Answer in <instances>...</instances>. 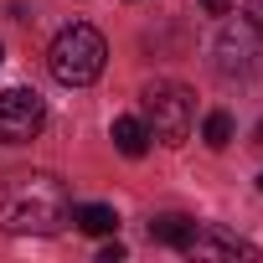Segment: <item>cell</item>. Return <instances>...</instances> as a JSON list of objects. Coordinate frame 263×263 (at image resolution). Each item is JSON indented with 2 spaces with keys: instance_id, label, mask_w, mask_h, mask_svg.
<instances>
[{
  "instance_id": "3957f363",
  "label": "cell",
  "mask_w": 263,
  "mask_h": 263,
  "mask_svg": "<svg viewBox=\"0 0 263 263\" xmlns=\"http://www.w3.org/2000/svg\"><path fill=\"white\" fill-rule=\"evenodd\" d=\"M140 108H145L150 140H160V145H186L191 124H196V98H191L186 83H176V78H155V83H145Z\"/></svg>"
},
{
  "instance_id": "7c38bea8",
  "label": "cell",
  "mask_w": 263,
  "mask_h": 263,
  "mask_svg": "<svg viewBox=\"0 0 263 263\" xmlns=\"http://www.w3.org/2000/svg\"><path fill=\"white\" fill-rule=\"evenodd\" d=\"M196 6H201L206 16H227V11H232V0H196Z\"/></svg>"
},
{
  "instance_id": "6da1fadb",
  "label": "cell",
  "mask_w": 263,
  "mask_h": 263,
  "mask_svg": "<svg viewBox=\"0 0 263 263\" xmlns=\"http://www.w3.org/2000/svg\"><path fill=\"white\" fill-rule=\"evenodd\" d=\"M72 222L67 181L52 171H6L0 176V232L21 237H52Z\"/></svg>"
},
{
  "instance_id": "9c48e42d",
  "label": "cell",
  "mask_w": 263,
  "mask_h": 263,
  "mask_svg": "<svg viewBox=\"0 0 263 263\" xmlns=\"http://www.w3.org/2000/svg\"><path fill=\"white\" fill-rule=\"evenodd\" d=\"M72 222H78V232H88V237H108V232L119 227V212L103 206V201H88V206H72Z\"/></svg>"
},
{
  "instance_id": "8fae6325",
  "label": "cell",
  "mask_w": 263,
  "mask_h": 263,
  "mask_svg": "<svg viewBox=\"0 0 263 263\" xmlns=\"http://www.w3.org/2000/svg\"><path fill=\"white\" fill-rule=\"evenodd\" d=\"M242 16H248V31L263 42V0H242Z\"/></svg>"
},
{
  "instance_id": "277c9868",
  "label": "cell",
  "mask_w": 263,
  "mask_h": 263,
  "mask_svg": "<svg viewBox=\"0 0 263 263\" xmlns=\"http://www.w3.org/2000/svg\"><path fill=\"white\" fill-rule=\"evenodd\" d=\"M47 124V103L36 88H6L0 93V145H31Z\"/></svg>"
},
{
  "instance_id": "2e32d148",
  "label": "cell",
  "mask_w": 263,
  "mask_h": 263,
  "mask_svg": "<svg viewBox=\"0 0 263 263\" xmlns=\"http://www.w3.org/2000/svg\"><path fill=\"white\" fill-rule=\"evenodd\" d=\"M258 191H263V176H258Z\"/></svg>"
},
{
  "instance_id": "52a82bcc",
  "label": "cell",
  "mask_w": 263,
  "mask_h": 263,
  "mask_svg": "<svg viewBox=\"0 0 263 263\" xmlns=\"http://www.w3.org/2000/svg\"><path fill=\"white\" fill-rule=\"evenodd\" d=\"M196 237V222L186 217V212H160V217H150V242H160V248H186Z\"/></svg>"
},
{
  "instance_id": "8992f818",
  "label": "cell",
  "mask_w": 263,
  "mask_h": 263,
  "mask_svg": "<svg viewBox=\"0 0 263 263\" xmlns=\"http://www.w3.org/2000/svg\"><path fill=\"white\" fill-rule=\"evenodd\" d=\"M186 258H253V248L248 242H237V237H227V232H217V227H196V237L181 248Z\"/></svg>"
},
{
  "instance_id": "7a4b0ae2",
  "label": "cell",
  "mask_w": 263,
  "mask_h": 263,
  "mask_svg": "<svg viewBox=\"0 0 263 263\" xmlns=\"http://www.w3.org/2000/svg\"><path fill=\"white\" fill-rule=\"evenodd\" d=\"M103 62H108V42H103V31L88 26V21L62 26V31L52 36V47H47V67H52V78H57L62 88H88V83H98Z\"/></svg>"
},
{
  "instance_id": "30bf717a",
  "label": "cell",
  "mask_w": 263,
  "mask_h": 263,
  "mask_svg": "<svg viewBox=\"0 0 263 263\" xmlns=\"http://www.w3.org/2000/svg\"><path fill=\"white\" fill-rule=\"evenodd\" d=\"M232 129H237V124H232V114H227V108H212V114H206V124H201V140H206L212 150H227V145H232Z\"/></svg>"
},
{
  "instance_id": "5bb4252c",
  "label": "cell",
  "mask_w": 263,
  "mask_h": 263,
  "mask_svg": "<svg viewBox=\"0 0 263 263\" xmlns=\"http://www.w3.org/2000/svg\"><path fill=\"white\" fill-rule=\"evenodd\" d=\"M258 145H263V124H258Z\"/></svg>"
},
{
  "instance_id": "5b68a950",
  "label": "cell",
  "mask_w": 263,
  "mask_h": 263,
  "mask_svg": "<svg viewBox=\"0 0 263 263\" xmlns=\"http://www.w3.org/2000/svg\"><path fill=\"white\" fill-rule=\"evenodd\" d=\"M217 72H222V78H253V72H258L253 42H248L242 31H222V36H217Z\"/></svg>"
},
{
  "instance_id": "ba28073f",
  "label": "cell",
  "mask_w": 263,
  "mask_h": 263,
  "mask_svg": "<svg viewBox=\"0 0 263 263\" xmlns=\"http://www.w3.org/2000/svg\"><path fill=\"white\" fill-rule=\"evenodd\" d=\"M114 150L129 155V160H140V155L150 150V129H145V119H135V114L114 119Z\"/></svg>"
},
{
  "instance_id": "4fadbf2b",
  "label": "cell",
  "mask_w": 263,
  "mask_h": 263,
  "mask_svg": "<svg viewBox=\"0 0 263 263\" xmlns=\"http://www.w3.org/2000/svg\"><path fill=\"white\" fill-rule=\"evenodd\" d=\"M124 258V242H103V253H98V263H119Z\"/></svg>"
},
{
  "instance_id": "9a60e30c",
  "label": "cell",
  "mask_w": 263,
  "mask_h": 263,
  "mask_svg": "<svg viewBox=\"0 0 263 263\" xmlns=\"http://www.w3.org/2000/svg\"><path fill=\"white\" fill-rule=\"evenodd\" d=\"M0 62H6V47H0Z\"/></svg>"
}]
</instances>
